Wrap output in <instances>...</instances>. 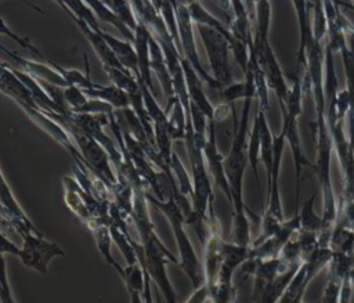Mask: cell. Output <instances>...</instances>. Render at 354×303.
<instances>
[{
	"mask_svg": "<svg viewBox=\"0 0 354 303\" xmlns=\"http://www.w3.org/2000/svg\"><path fill=\"white\" fill-rule=\"evenodd\" d=\"M203 156L206 160V166L209 170V174L212 176L214 184L221 190V192L225 195L228 202L231 203V190L228 184V178L224 169V156L218 151L217 140H216V122L209 120L207 125V138L203 147Z\"/></svg>",
	"mask_w": 354,
	"mask_h": 303,
	"instance_id": "30bf717a",
	"label": "cell"
},
{
	"mask_svg": "<svg viewBox=\"0 0 354 303\" xmlns=\"http://www.w3.org/2000/svg\"><path fill=\"white\" fill-rule=\"evenodd\" d=\"M196 26H198V33L201 36L203 47L206 50L207 61L212 69V76L224 89L225 86L234 82L232 66L230 61V53H231L230 42L224 35H221L214 29H210L202 25H196Z\"/></svg>",
	"mask_w": 354,
	"mask_h": 303,
	"instance_id": "5b68a950",
	"label": "cell"
},
{
	"mask_svg": "<svg viewBox=\"0 0 354 303\" xmlns=\"http://www.w3.org/2000/svg\"><path fill=\"white\" fill-rule=\"evenodd\" d=\"M346 35L350 42H344L340 46L339 53L342 54L344 77H346V91L350 98V111L347 115V127H348V138L354 145V29L351 25H347Z\"/></svg>",
	"mask_w": 354,
	"mask_h": 303,
	"instance_id": "7c38bea8",
	"label": "cell"
},
{
	"mask_svg": "<svg viewBox=\"0 0 354 303\" xmlns=\"http://www.w3.org/2000/svg\"><path fill=\"white\" fill-rule=\"evenodd\" d=\"M256 118L259 120V129H260V160L264 163L266 174L268 178L271 174L272 160H274V134L267 122L266 111L259 108Z\"/></svg>",
	"mask_w": 354,
	"mask_h": 303,
	"instance_id": "44dd1931",
	"label": "cell"
},
{
	"mask_svg": "<svg viewBox=\"0 0 354 303\" xmlns=\"http://www.w3.org/2000/svg\"><path fill=\"white\" fill-rule=\"evenodd\" d=\"M348 281H350V284H351V286H353V289H354V267L350 270V273H348Z\"/></svg>",
	"mask_w": 354,
	"mask_h": 303,
	"instance_id": "74e56055",
	"label": "cell"
},
{
	"mask_svg": "<svg viewBox=\"0 0 354 303\" xmlns=\"http://www.w3.org/2000/svg\"><path fill=\"white\" fill-rule=\"evenodd\" d=\"M246 155H248V163L250 165V169L253 172L256 185L259 192L261 194V185H260V177H259V162H260V129H259V120L254 118L252 129L249 130L248 136V147H246Z\"/></svg>",
	"mask_w": 354,
	"mask_h": 303,
	"instance_id": "d4e9b609",
	"label": "cell"
},
{
	"mask_svg": "<svg viewBox=\"0 0 354 303\" xmlns=\"http://www.w3.org/2000/svg\"><path fill=\"white\" fill-rule=\"evenodd\" d=\"M285 145H286L285 134L281 130L278 136H274V160H272L271 174L267 178V209L264 210V213L278 220H285L281 191H279V173H281Z\"/></svg>",
	"mask_w": 354,
	"mask_h": 303,
	"instance_id": "9c48e42d",
	"label": "cell"
},
{
	"mask_svg": "<svg viewBox=\"0 0 354 303\" xmlns=\"http://www.w3.org/2000/svg\"><path fill=\"white\" fill-rule=\"evenodd\" d=\"M257 64V58L254 51H250V59L248 65V71L245 73L246 80V95L243 98V107L241 112V118L238 120L235 115V109L232 111L234 116V136L231 141V147L228 154L224 156V169L228 178L230 190H231V206H232V224H231V241L242 245L250 246L252 244V232H250V221L248 219V213L253 216V213L246 208L243 201V176L248 165V136H249V116L252 109L253 98L256 97V84H254V68Z\"/></svg>",
	"mask_w": 354,
	"mask_h": 303,
	"instance_id": "6da1fadb",
	"label": "cell"
},
{
	"mask_svg": "<svg viewBox=\"0 0 354 303\" xmlns=\"http://www.w3.org/2000/svg\"><path fill=\"white\" fill-rule=\"evenodd\" d=\"M307 286H308V282L306 279V268H304V264H301L299 270L295 273L290 282L288 284L278 303H297L303 300V295Z\"/></svg>",
	"mask_w": 354,
	"mask_h": 303,
	"instance_id": "f1b7e54d",
	"label": "cell"
},
{
	"mask_svg": "<svg viewBox=\"0 0 354 303\" xmlns=\"http://www.w3.org/2000/svg\"><path fill=\"white\" fill-rule=\"evenodd\" d=\"M83 93L88 98L101 100V101L112 105L115 109H123V108L130 107V95L124 90L119 89L115 84H109V86L95 84V87H93V89H84Z\"/></svg>",
	"mask_w": 354,
	"mask_h": 303,
	"instance_id": "d6986e66",
	"label": "cell"
},
{
	"mask_svg": "<svg viewBox=\"0 0 354 303\" xmlns=\"http://www.w3.org/2000/svg\"><path fill=\"white\" fill-rule=\"evenodd\" d=\"M295 238L299 244V248L301 250V256H303V260L313 252L315 250L318 246H319V235L318 232H314V231H307V230H299L296 234H295Z\"/></svg>",
	"mask_w": 354,
	"mask_h": 303,
	"instance_id": "f546056e",
	"label": "cell"
},
{
	"mask_svg": "<svg viewBox=\"0 0 354 303\" xmlns=\"http://www.w3.org/2000/svg\"><path fill=\"white\" fill-rule=\"evenodd\" d=\"M295 12L297 17L299 24V50L296 55V75L295 77L304 79L306 69H307V58H306V50L313 39V24L310 22V12H308V1L307 0H292Z\"/></svg>",
	"mask_w": 354,
	"mask_h": 303,
	"instance_id": "8fae6325",
	"label": "cell"
},
{
	"mask_svg": "<svg viewBox=\"0 0 354 303\" xmlns=\"http://www.w3.org/2000/svg\"><path fill=\"white\" fill-rule=\"evenodd\" d=\"M249 259V248L235 242L224 241L223 244V261L216 282H232L234 274L239 266Z\"/></svg>",
	"mask_w": 354,
	"mask_h": 303,
	"instance_id": "9a60e30c",
	"label": "cell"
},
{
	"mask_svg": "<svg viewBox=\"0 0 354 303\" xmlns=\"http://www.w3.org/2000/svg\"><path fill=\"white\" fill-rule=\"evenodd\" d=\"M91 231H93V235H94V239H95V245H97L100 253L102 255V257L105 259V263H108L120 275L122 271H123V267H120L118 264V261L115 260V257L111 252V245H112L113 238H112L109 226L102 224V226H98V227L93 228Z\"/></svg>",
	"mask_w": 354,
	"mask_h": 303,
	"instance_id": "4316f807",
	"label": "cell"
},
{
	"mask_svg": "<svg viewBox=\"0 0 354 303\" xmlns=\"http://www.w3.org/2000/svg\"><path fill=\"white\" fill-rule=\"evenodd\" d=\"M181 66L183 72L185 76V83H187V91L189 95V101L198 107L209 120H213L214 116V107L209 101L205 90H203V80L198 75V72L192 68V65L181 57Z\"/></svg>",
	"mask_w": 354,
	"mask_h": 303,
	"instance_id": "5bb4252c",
	"label": "cell"
},
{
	"mask_svg": "<svg viewBox=\"0 0 354 303\" xmlns=\"http://www.w3.org/2000/svg\"><path fill=\"white\" fill-rule=\"evenodd\" d=\"M353 3H354V0H353Z\"/></svg>",
	"mask_w": 354,
	"mask_h": 303,
	"instance_id": "60d3db41",
	"label": "cell"
},
{
	"mask_svg": "<svg viewBox=\"0 0 354 303\" xmlns=\"http://www.w3.org/2000/svg\"><path fill=\"white\" fill-rule=\"evenodd\" d=\"M351 296H353V286L348 281V277L343 281L342 284V289H340V297H339V303H350L351 302Z\"/></svg>",
	"mask_w": 354,
	"mask_h": 303,
	"instance_id": "d590c367",
	"label": "cell"
},
{
	"mask_svg": "<svg viewBox=\"0 0 354 303\" xmlns=\"http://www.w3.org/2000/svg\"><path fill=\"white\" fill-rule=\"evenodd\" d=\"M88 7L90 10L94 12L95 18L97 19H101L109 25H112L113 28H116L123 36L126 40L131 42L134 40V32L130 30L122 21L120 18L113 12V10L104 1V0H83Z\"/></svg>",
	"mask_w": 354,
	"mask_h": 303,
	"instance_id": "603a6c76",
	"label": "cell"
},
{
	"mask_svg": "<svg viewBox=\"0 0 354 303\" xmlns=\"http://www.w3.org/2000/svg\"><path fill=\"white\" fill-rule=\"evenodd\" d=\"M303 264V263H301ZM301 264H297V266H286L283 267L278 274L277 277L266 286V289L256 297L253 299L252 302L253 303H278L282 293L285 292L288 284L290 282V279L293 278L295 273L299 270V267Z\"/></svg>",
	"mask_w": 354,
	"mask_h": 303,
	"instance_id": "ac0fdd59",
	"label": "cell"
},
{
	"mask_svg": "<svg viewBox=\"0 0 354 303\" xmlns=\"http://www.w3.org/2000/svg\"><path fill=\"white\" fill-rule=\"evenodd\" d=\"M246 80H241V82H232L231 84L225 86L221 91H220V95L223 98L224 102L230 104V105H234L238 100H243L245 95H246Z\"/></svg>",
	"mask_w": 354,
	"mask_h": 303,
	"instance_id": "1f68e13d",
	"label": "cell"
},
{
	"mask_svg": "<svg viewBox=\"0 0 354 303\" xmlns=\"http://www.w3.org/2000/svg\"><path fill=\"white\" fill-rule=\"evenodd\" d=\"M73 22L77 25V28L82 30V33L86 36V39L90 42L91 47L94 48L101 65H109V66H115V68H120V69H126L116 58V55L113 54V51L111 50V47L106 44V42L100 36L98 32H95L90 25H87L84 21L75 18Z\"/></svg>",
	"mask_w": 354,
	"mask_h": 303,
	"instance_id": "e0dca14e",
	"label": "cell"
},
{
	"mask_svg": "<svg viewBox=\"0 0 354 303\" xmlns=\"http://www.w3.org/2000/svg\"><path fill=\"white\" fill-rule=\"evenodd\" d=\"M176 17H177V29H178V39L181 44V53L183 57L192 65V68L198 72L203 83H206L210 89L221 91L223 87L220 83L203 68L196 43H195V36H194V22L191 19V15L188 12V7L184 4L176 3Z\"/></svg>",
	"mask_w": 354,
	"mask_h": 303,
	"instance_id": "52a82bcc",
	"label": "cell"
},
{
	"mask_svg": "<svg viewBox=\"0 0 354 303\" xmlns=\"http://www.w3.org/2000/svg\"><path fill=\"white\" fill-rule=\"evenodd\" d=\"M187 7H188V12H189L191 19H192L194 24L202 25V26H207V28H210V29H214V30L220 32L221 35H224V36L228 39L230 44L232 43L234 37H232V33H231L230 28L225 26V25H224L218 18H216L213 14H210L199 1L191 0V1L187 4Z\"/></svg>",
	"mask_w": 354,
	"mask_h": 303,
	"instance_id": "7402d4cb",
	"label": "cell"
},
{
	"mask_svg": "<svg viewBox=\"0 0 354 303\" xmlns=\"http://www.w3.org/2000/svg\"><path fill=\"white\" fill-rule=\"evenodd\" d=\"M196 1H198V0H196Z\"/></svg>",
	"mask_w": 354,
	"mask_h": 303,
	"instance_id": "b9f144b4",
	"label": "cell"
},
{
	"mask_svg": "<svg viewBox=\"0 0 354 303\" xmlns=\"http://www.w3.org/2000/svg\"><path fill=\"white\" fill-rule=\"evenodd\" d=\"M149 37H151L149 29L141 21H137V26L134 29L133 46H134L136 55H137L140 77L147 84V87L156 95V91H155V87H153V83H152V76H151L152 71H151Z\"/></svg>",
	"mask_w": 354,
	"mask_h": 303,
	"instance_id": "4fadbf2b",
	"label": "cell"
},
{
	"mask_svg": "<svg viewBox=\"0 0 354 303\" xmlns=\"http://www.w3.org/2000/svg\"><path fill=\"white\" fill-rule=\"evenodd\" d=\"M0 300H1V303H17L12 296V291H11L8 278L0 279Z\"/></svg>",
	"mask_w": 354,
	"mask_h": 303,
	"instance_id": "e575fe53",
	"label": "cell"
},
{
	"mask_svg": "<svg viewBox=\"0 0 354 303\" xmlns=\"http://www.w3.org/2000/svg\"><path fill=\"white\" fill-rule=\"evenodd\" d=\"M130 217L133 219L140 235V244L136 245L140 263L149 274V278L156 285L158 291L162 292L165 302L178 303L176 291L167 275V263L171 261L178 264V259L167 250L158 237L149 217L148 201L142 187L134 188L133 212Z\"/></svg>",
	"mask_w": 354,
	"mask_h": 303,
	"instance_id": "3957f363",
	"label": "cell"
},
{
	"mask_svg": "<svg viewBox=\"0 0 354 303\" xmlns=\"http://www.w3.org/2000/svg\"><path fill=\"white\" fill-rule=\"evenodd\" d=\"M297 303H306L304 300H300V302H297ZM314 303H321V300L319 302H314Z\"/></svg>",
	"mask_w": 354,
	"mask_h": 303,
	"instance_id": "f35d334b",
	"label": "cell"
},
{
	"mask_svg": "<svg viewBox=\"0 0 354 303\" xmlns=\"http://www.w3.org/2000/svg\"><path fill=\"white\" fill-rule=\"evenodd\" d=\"M315 199L317 194H313L308 199H306L301 206H299V220H300V228L307 230V231H314V232H322V231H332L333 226H329L322 214H318L315 212Z\"/></svg>",
	"mask_w": 354,
	"mask_h": 303,
	"instance_id": "ffe728a7",
	"label": "cell"
},
{
	"mask_svg": "<svg viewBox=\"0 0 354 303\" xmlns=\"http://www.w3.org/2000/svg\"><path fill=\"white\" fill-rule=\"evenodd\" d=\"M145 196H147V201L153 208H156L159 212H162L166 216V219L171 227L174 241L177 245L180 268L187 274L194 289L202 286L205 284L203 266L199 261L198 255L194 249V245L185 231L187 220H185V216H184L181 208L176 202L174 196L171 194H169L166 199H159L149 194H145Z\"/></svg>",
	"mask_w": 354,
	"mask_h": 303,
	"instance_id": "277c9868",
	"label": "cell"
},
{
	"mask_svg": "<svg viewBox=\"0 0 354 303\" xmlns=\"http://www.w3.org/2000/svg\"><path fill=\"white\" fill-rule=\"evenodd\" d=\"M64 100L71 112H79L83 105L87 102L88 97L77 86H65L64 87Z\"/></svg>",
	"mask_w": 354,
	"mask_h": 303,
	"instance_id": "4dcf8cb0",
	"label": "cell"
},
{
	"mask_svg": "<svg viewBox=\"0 0 354 303\" xmlns=\"http://www.w3.org/2000/svg\"><path fill=\"white\" fill-rule=\"evenodd\" d=\"M282 115V127L281 130L285 134L286 144L289 145V149L292 152L293 158V167H295V212L299 210V195H300V180H301V172L304 167L314 169V163H311L304 152L303 143L299 133V125L297 118L289 115L288 112H281Z\"/></svg>",
	"mask_w": 354,
	"mask_h": 303,
	"instance_id": "ba28073f",
	"label": "cell"
},
{
	"mask_svg": "<svg viewBox=\"0 0 354 303\" xmlns=\"http://www.w3.org/2000/svg\"><path fill=\"white\" fill-rule=\"evenodd\" d=\"M21 3H24L25 6H28L29 8H32L33 11H36V12H39V14H46V11L44 10H41L39 6H36L35 3H32V1H29V0H19Z\"/></svg>",
	"mask_w": 354,
	"mask_h": 303,
	"instance_id": "8d00e7d4",
	"label": "cell"
},
{
	"mask_svg": "<svg viewBox=\"0 0 354 303\" xmlns=\"http://www.w3.org/2000/svg\"><path fill=\"white\" fill-rule=\"evenodd\" d=\"M207 300H209V289L206 284H203L202 286L194 289V292L191 293V296L187 299L185 303H206Z\"/></svg>",
	"mask_w": 354,
	"mask_h": 303,
	"instance_id": "836d02e7",
	"label": "cell"
},
{
	"mask_svg": "<svg viewBox=\"0 0 354 303\" xmlns=\"http://www.w3.org/2000/svg\"><path fill=\"white\" fill-rule=\"evenodd\" d=\"M343 281L344 279H340V278H337L332 274H328L321 303H339L340 289H342Z\"/></svg>",
	"mask_w": 354,
	"mask_h": 303,
	"instance_id": "d6a6232c",
	"label": "cell"
},
{
	"mask_svg": "<svg viewBox=\"0 0 354 303\" xmlns=\"http://www.w3.org/2000/svg\"><path fill=\"white\" fill-rule=\"evenodd\" d=\"M307 75L310 80V91L314 100L315 120L311 123L313 134L317 147V158L314 172L317 173L318 183L322 194V217L329 226H335L339 208L336 203L332 178H330V156L333 144L326 122V101L324 90V62L318 58L311 59L307 65Z\"/></svg>",
	"mask_w": 354,
	"mask_h": 303,
	"instance_id": "7a4b0ae2",
	"label": "cell"
},
{
	"mask_svg": "<svg viewBox=\"0 0 354 303\" xmlns=\"http://www.w3.org/2000/svg\"><path fill=\"white\" fill-rule=\"evenodd\" d=\"M95 32L100 33V36L106 42V44L111 47V50L113 51V54L116 55L118 61L130 72H133L136 75V77L140 76L138 72V62H137V55H136V50L131 42L129 40H122L118 39L116 36L104 32L101 28L97 29Z\"/></svg>",
	"mask_w": 354,
	"mask_h": 303,
	"instance_id": "2e32d148",
	"label": "cell"
},
{
	"mask_svg": "<svg viewBox=\"0 0 354 303\" xmlns=\"http://www.w3.org/2000/svg\"><path fill=\"white\" fill-rule=\"evenodd\" d=\"M18 234L22 238L18 259L25 267L36 270L40 274H47L48 264L54 257L65 255L64 249L58 244L46 239L43 232L21 230Z\"/></svg>",
	"mask_w": 354,
	"mask_h": 303,
	"instance_id": "8992f818",
	"label": "cell"
},
{
	"mask_svg": "<svg viewBox=\"0 0 354 303\" xmlns=\"http://www.w3.org/2000/svg\"><path fill=\"white\" fill-rule=\"evenodd\" d=\"M332 249L329 246H322L319 245L315 250H313L304 260H303V264H304V268H306V279L307 282L310 284L315 275L324 270L325 267H328L330 259H332Z\"/></svg>",
	"mask_w": 354,
	"mask_h": 303,
	"instance_id": "484cf974",
	"label": "cell"
},
{
	"mask_svg": "<svg viewBox=\"0 0 354 303\" xmlns=\"http://www.w3.org/2000/svg\"><path fill=\"white\" fill-rule=\"evenodd\" d=\"M213 1H216V3H217V0H213Z\"/></svg>",
	"mask_w": 354,
	"mask_h": 303,
	"instance_id": "ab89813d",
	"label": "cell"
},
{
	"mask_svg": "<svg viewBox=\"0 0 354 303\" xmlns=\"http://www.w3.org/2000/svg\"><path fill=\"white\" fill-rule=\"evenodd\" d=\"M332 252H340L354 256V228H350L339 221L335 223L329 239Z\"/></svg>",
	"mask_w": 354,
	"mask_h": 303,
	"instance_id": "cb8c5ba5",
	"label": "cell"
},
{
	"mask_svg": "<svg viewBox=\"0 0 354 303\" xmlns=\"http://www.w3.org/2000/svg\"><path fill=\"white\" fill-rule=\"evenodd\" d=\"M102 69L108 75V77L112 80V84L124 90L129 95L136 94L141 90L136 75L129 69H120L109 65H102Z\"/></svg>",
	"mask_w": 354,
	"mask_h": 303,
	"instance_id": "83f0119b",
	"label": "cell"
}]
</instances>
